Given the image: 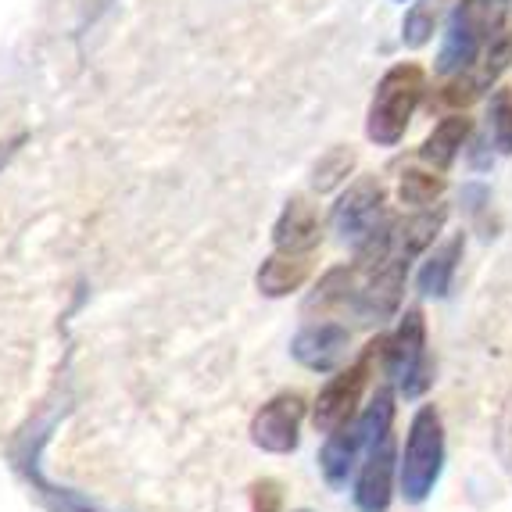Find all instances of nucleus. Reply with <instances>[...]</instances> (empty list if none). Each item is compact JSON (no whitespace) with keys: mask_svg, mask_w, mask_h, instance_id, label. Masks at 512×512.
<instances>
[{"mask_svg":"<svg viewBox=\"0 0 512 512\" xmlns=\"http://www.w3.org/2000/svg\"><path fill=\"white\" fill-rule=\"evenodd\" d=\"M512 0H459L444 26L441 51H437V76H459L484 54V47L502 33Z\"/></svg>","mask_w":512,"mask_h":512,"instance_id":"obj_1","label":"nucleus"},{"mask_svg":"<svg viewBox=\"0 0 512 512\" xmlns=\"http://www.w3.org/2000/svg\"><path fill=\"white\" fill-rule=\"evenodd\" d=\"M423 94H427V72L419 69L416 61H402V65L387 69L384 79L376 83L373 101H369L366 137L376 147L398 144L405 137V129H409Z\"/></svg>","mask_w":512,"mask_h":512,"instance_id":"obj_2","label":"nucleus"},{"mask_svg":"<svg viewBox=\"0 0 512 512\" xmlns=\"http://www.w3.org/2000/svg\"><path fill=\"white\" fill-rule=\"evenodd\" d=\"M387 427H394V391L384 384V387H376L373 402L366 405L362 416H355L351 423H344V427H337L333 434H326L323 452H319V470H323V480L333 491H341V487L348 484V477L355 473V466H359V455L366 452L369 437Z\"/></svg>","mask_w":512,"mask_h":512,"instance_id":"obj_3","label":"nucleus"},{"mask_svg":"<svg viewBox=\"0 0 512 512\" xmlns=\"http://www.w3.org/2000/svg\"><path fill=\"white\" fill-rule=\"evenodd\" d=\"M444 470V423L441 412L434 405H419V412L409 423V437H405V455H402V484L405 502L419 505L434 495L437 480Z\"/></svg>","mask_w":512,"mask_h":512,"instance_id":"obj_4","label":"nucleus"},{"mask_svg":"<svg viewBox=\"0 0 512 512\" xmlns=\"http://www.w3.org/2000/svg\"><path fill=\"white\" fill-rule=\"evenodd\" d=\"M384 366L391 384L398 387L402 398L416 402L434 387V362H430L427 348V323H423V312L409 308L398 323V330L384 341Z\"/></svg>","mask_w":512,"mask_h":512,"instance_id":"obj_5","label":"nucleus"},{"mask_svg":"<svg viewBox=\"0 0 512 512\" xmlns=\"http://www.w3.org/2000/svg\"><path fill=\"white\" fill-rule=\"evenodd\" d=\"M380 351H384V341H373L362 351L359 362H351L348 369H337V373L326 380L316 405H312V427H316L319 434H333L337 427H344V423H351V419L359 416V402H362V394H366L373 359Z\"/></svg>","mask_w":512,"mask_h":512,"instance_id":"obj_6","label":"nucleus"},{"mask_svg":"<svg viewBox=\"0 0 512 512\" xmlns=\"http://www.w3.org/2000/svg\"><path fill=\"white\" fill-rule=\"evenodd\" d=\"M333 233L341 237V244H348L351 251H359L369 237L387 226V190L376 176H359L351 183L330 215Z\"/></svg>","mask_w":512,"mask_h":512,"instance_id":"obj_7","label":"nucleus"},{"mask_svg":"<svg viewBox=\"0 0 512 512\" xmlns=\"http://www.w3.org/2000/svg\"><path fill=\"white\" fill-rule=\"evenodd\" d=\"M305 398L298 391H283L262 405L251 419V444L269 455H291L301 441Z\"/></svg>","mask_w":512,"mask_h":512,"instance_id":"obj_8","label":"nucleus"},{"mask_svg":"<svg viewBox=\"0 0 512 512\" xmlns=\"http://www.w3.org/2000/svg\"><path fill=\"white\" fill-rule=\"evenodd\" d=\"M394 466H398V444L394 427L369 437L366 462L355 480V509L359 512H387L394 498Z\"/></svg>","mask_w":512,"mask_h":512,"instance_id":"obj_9","label":"nucleus"},{"mask_svg":"<svg viewBox=\"0 0 512 512\" xmlns=\"http://www.w3.org/2000/svg\"><path fill=\"white\" fill-rule=\"evenodd\" d=\"M351 333L341 323H308L291 341V355L312 373H337L341 362L348 359Z\"/></svg>","mask_w":512,"mask_h":512,"instance_id":"obj_10","label":"nucleus"},{"mask_svg":"<svg viewBox=\"0 0 512 512\" xmlns=\"http://www.w3.org/2000/svg\"><path fill=\"white\" fill-rule=\"evenodd\" d=\"M319 240H323L319 212L308 205L305 197H291L273 226L276 251H287V255H312V251L319 248Z\"/></svg>","mask_w":512,"mask_h":512,"instance_id":"obj_11","label":"nucleus"},{"mask_svg":"<svg viewBox=\"0 0 512 512\" xmlns=\"http://www.w3.org/2000/svg\"><path fill=\"white\" fill-rule=\"evenodd\" d=\"M312 276V258L308 255H287V251H273V255L265 258L258 265V291L265 298H287V294L301 291Z\"/></svg>","mask_w":512,"mask_h":512,"instance_id":"obj_12","label":"nucleus"},{"mask_svg":"<svg viewBox=\"0 0 512 512\" xmlns=\"http://www.w3.org/2000/svg\"><path fill=\"white\" fill-rule=\"evenodd\" d=\"M470 133H473V122L466 115H448V119H441L430 129V137L419 147V158L430 169L448 172L455 165V158H459V151L466 147V140H470Z\"/></svg>","mask_w":512,"mask_h":512,"instance_id":"obj_13","label":"nucleus"},{"mask_svg":"<svg viewBox=\"0 0 512 512\" xmlns=\"http://www.w3.org/2000/svg\"><path fill=\"white\" fill-rule=\"evenodd\" d=\"M462 251H466V237L455 233L452 240H444L441 248H434V255H427V262H423V269H419V276H416L423 298H444V294L452 291V280H455V269H459V262H462Z\"/></svg>","mask_w":512,"mask_h":512,"instance_id":"obj_14","label":"nucleus"},{"mask_svg":"<svg viewBox=\"0 0 512 512\" xmlns=\"http://www.w3.org/2000/svg\"><path fill=\"white\" fill-rule=\"evenodd\" d=\"M355 162H359V154L351 151V147H330V151L312 165V190H316V194H330V190H337L341 183H348V176L355 172Z\"/></svg>","mask_w":512,"mask_h":512,"instance_id":"obj_15","label":"nucleus"},{"mask_svg":"<svg viewBox=\"0 0 512 512\" xmlns=\"http://www.w3.org/2000/svg\"><path fill=\"white\" fill-rule=\"evenodd\" d=\"M441 194H444V176H437V172H423V169H405L402 172V183H398V197H402V205L430 208Z\"/></svg>","mask_w":512,"mask_h":512,"instance_id":"obj_16","label":"nucleus"},{"mask_svg":"<svg viewBox=\"0 0 512 512\" xmlns=\"http://www.w3.org/2000/svg\"><path fill=\"white\" fill-rule=\"evenodd\" d=\"M487 140L498 154H512V90H498L487 104Z\"/></svg>","mask_w":512,"mask_h":512,"instance_id":"obj_17","label":"nucleus"},{"mask_svg":"<svg viewBox=\"0 0 512 512\" xmlns=\"http://www.w3.org/2000/svg\"><path fill=\"white\" fill-rule=\"evenodd\" d=\"M434 26H437V0H419L402 22V43L416 51V47H423L434 36Z\"/></svg>","mask_w":512,"mask_h":512,"instance_id":"obj_18","label":"nucleus"},{"mask_svg":"<svg viewBox=\"0 0 512 512\" xmlns=\"http://www.w3.org/2000/svg\"><path fill=\"white\" fill-rule=\"evenodd\" d=\"M283 509V487L276 480H255L251 484V512H280Z\"/></svg>","mask_w":512,"mask_h":512,"instance_id":"obj_19","label":"nucleus"},{"mask_svg":"<svg viewBox=\"0 0 512 512\" xmlns=\"http://www.w3.org/2000/svg\"><path fill=\"white\" fill-rule=\"evenodd\" d=\"M491 201V190L484 187V183H466L462 187V205H466V212L470 215H480V208Z\"/></svg>","mask_w":512,"mask_h":512,"instance_id":"obj_20","label":"nucleus"},{"mask_svg":"<svg viewBox=\"0 0 512 512\" xmlns=\"http://www.w3.org/2000/svg\"><path fill=\"white\" fill-rule=\"evenodd\" d=\"M294 512H308V509H294Z\"/></svg>","mask_w":512,"mask_h":512,"instance_id":"obj_21","label":"nucleus"}]
</instances>
